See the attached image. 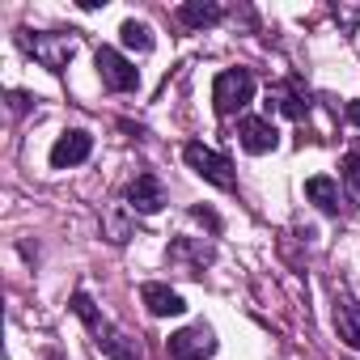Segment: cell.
I'll use <instances>...</instances> for the list:
<instances>
[{
    "label": "cell",
    "mask_w": 360,
    "mask_h": 360,
    "mask_svg": "<svg viewBox=\"0 0 360 360\" xmlns=\"http://www.w3.org/2000/svg\"><path fill=\"white\" fill-rule=\"evenodd\" d=\"M72 314L85 322V330L94 335V343L102 347V356H110V360H144L140 343H136L123 326H115V322L89 301V292H72Z\"/></svg>",
    "instance_id": "cell-1"
},
{
    "label": "cell",
    "mask_w": 360,
    "mask_h": 360,
    "mask_svg": "<svg viewBox=\"0 0 360 360\" xmlns=\"http://www.w3.org/2000/svg\"><path fill=\"white\" fill-rule=\"evenodd\" d=\"M13 39H18V47H22L30 60H39L47 72H64L68 60H72L77 47H81V34H72V30H18Z\"/></svg>",
    "instance_id": "cell-2"
},
{
    "label": "cell",
    "mask_w": 360,
    "mask_h": 360,
    "mask_svg": "<svg viewBox=\"0 0 360 360\" xmlns=\"http://www.w3.org/2000/svg\"><path fill=\"white\" fill-rule=\"evenodd\" d=\"M250 98H255V72L250 68H225V72H217V81H212V106H217V115H238V110L250 106Z\"/></svg>",
    "instance_id": "cell-3"
},
{
    "label": "cell",
    "mask_w": 360,
    "mask_h": 360,
    "mask_svg": "<svg viewBox=\"0 0 360 360\" xmlns=\"http://www.w3.org/2000/svg\"><path fill=\"white\" fill-rule=\"evenodd\" d=\"M183 157H187V165L204 178V183H212V187H221V191H233V187H238V174H233L229 157L217 153V148H208L204 140H191V144L183 148Z\"/></svg>",
    "instance_id": "cell-4"
},
{
    "label": "cell",
    "mask_w": 360,
    "mask_h": 360,
    "mask_svg": "<svg viewBox=\"0 0 360 360\" xmlns=\"http://www.w3.org/2000/svg\"><path fill=\"white\" fill-rule=\"evenodd\" d=\"M98 77H102V85L110 89V94H136L140 89V68L123 56V51H115V47H98Z\"/></svg>",
    "instance_id": "cell-5"
},
{
    "label": "cell",
    "mask_w": 360,
    "mask_h": 360,
    "mask_svg": "<svg viewBox=\"0 0 360 360\" xmlns=\"http://www.w3.org/2000/svg\"><path fill=\"white\" fill-rule=\"evenodd\" d=\"M212 356H217V335L208 322H195L169 335V360H212Z\"/></svg>",
    "instance_id": "cell-6"
},
{
    "label": "cell",
    "mask_w": 360,
    "mask_h": 360,
    "mask_svg": "<svg viewBox=\"0 0 360 360\" xmlns=\"http://www.w3.org/2000/svg\"><path fill=\"white\" fill-rule=\"evenodd\" d=\"M212 259H217L212 242H200V238H174V242L165 246V263L178 267L183 276H204V267H208Z\"/></svg>",
    "instance_id": "cell-7"
},
{
    "label": "cell",
    "mask_w": 360,
    "mask_h": 360,
    "mask_svg": "<svg viewBox=\"0 0 360 360\" xmlns=\"http://www.w3.org/2000/svg\"><path fill=\"white\" fill-rule=\"evenodd\" d=\"M123 204L136 212V217H153L165 208V187H161V178L157 174H136L131 183H127V195Z\"/></svg>",
    "instance_id": "cell-8"
},
{
    "label": "cell",
    "mask_w": 360,
    "mask_h": 360,
    "mask_svg": "<svg viewBox=\"0 0 360 360\" xmlns=\"http://www.w3.org/2000/svg\"><path fill=\"white\" fill-rule=\"evenodd\" d=\"M238 144H242L246 153L263 157V153H276L280 131H276V123H271V119H263V115H246V119L238 123Z\"/></svg>",
    "instance_id": "cell-9"
},
{
    "label": "cell",
    "mask_w": 360,
    "mask_h": 360,
    "mask_svg": "<svg viewBox=\"0 0 360 360\" xmlns=\"http://www.w3.org/2000/svg\"><path fill=\"white\" fill-rule=\"evenodd\" d=\"M89 153H94V136H89L85 127H72V131H64V136L51 144V165H56V169H72V165L89 161Z\"/></svg>",
    "instance_id": "cell-10"
},
{
    "label": "cell",
    "mask_w": 360,
    "mask_h": 360,
    "mask_svg": "<svg viewBox=\"0 0 360 360\" xmlns=\"http://www.w3.org/2000/svg\"><path fill=\"white\" fill-rule=\"evenodd\" d=\"M140 301H144V309L153 318H178V314L187 309V301L178 297L169 284H161V280H144L140 284Z\"/></svg>",
    "instance_id": "cell-11"
},
{
    "label": "cell",
    "mask_w": 360,
    "mask_h": 360,
    "mask_svg": "<svg viewBox=\"0 0 360 360\" xmlns=\"http://www.w3.org/2000/svg\"><path fill=\"white\" fill-rule=\"evenodd\" d=\"M102 238L115 242V246L131 242V238H136V212H131L127 204H110V208H102Z\"/></svg>",
    "instance_id": "cell-12"
},
{
    "label": "cell",
    "mask_w": 360,
    "mask_h": 360,
    "mask_svg": "<svg viewBox=\"0 0 360 360\" xmlns=\"http://www.w3.org/2000/svg\"><path fill=\"white\" fill-rule=\"evenodd\" d=\"M335 330H339V339H343L347 347L360 352V305H356L347 292L335 297Z\"/></svg>",
    "instance_id": "cell-13"
},
{
    "label": "cell",
    "mask_w": 360,
    "mask_h": 360,
    "mask_svg": "<svg viewBox=\"0 0 360 360\" xmlns=\"http://www.w3.org/2000/svg\"><path fill=\"white\" fill-rule=\"evenodd\" d=\"M225 18V9L217 5V0H187L183 9H178V22H183L187 30H208Z\"/></svg>",
    "instance_id": "cell-14"
},
{
    "label": "cell",
    "mask_w": 360,
    "mask_h": 360,
    "mask_svg": "<svg viewBox=\"0 0 360 360\" xmlns=\"http://www.w3.org/2000/svg\"><path fill=\"white\" fill-rule=\"evenodd\" d=\"M305 195H309V204H318V212H326V217H335L339 212V183L335 178H326V174H314L309 183H305Z\"/></svg>",
    "instance_id": "cell-15"
},
{
    "label": "cell",
    "mask_w": 360,
    "mask_h": 360,
    "mask_svg": "<svg viewBox=\"0 0 360 360\" xmlns=\"http://www.w3.org/2000/svg\"><path fill=\"white\" fill-rule=\"evenodd\" d=\"M271 98H276V106H280L288 119H305V115H309V94H305L297 81L276 85V89H271Z\"/></svg>",
    "instance_id": "cell-16"
},
{
    "label": "cell",
    "mask_w": 360,
    "mask_h": 360,
    "mask_svg": "<svg viewBox=\"0 0 360 360\" xmlns=\"http://www.w3.org/2000/svg\"><path fill=\"white\" fill-rule=\"evenodd\" d=\"M119 39H123V47H127V51H140V56H148V51H153V30H148L144 22H136V18H127V22L119 26Z\"/></svg>",
    "instance_id": "cell-17"
},
{
    "label": "cell",
    "mask_w": 360,
    "mask_h": 360,
    "mask_svg": "<svg viewBox=\"0 0 360 360\" xmlns=\"http://www.w3.org/2000/svg\"><path fill=\"white\" fill-rule=\"evenodd\" d=\"M330 18H335L343 30H356V26H360V5H343V0H339V5H330Z\"/></svg>",
    "instance_id": "cell-18"
},
{
    "label": "cell",
    "mask_w": 360,
    "mask_h": 360,
    "mask_svg": "<svg viewBox=\"0 0 360 360\" xmlns=\"http://www.w3.org/2000/svg\"><path fill=\"white\" fill-rule=\"evenodd\" d=\"M343 178H347V187L360 195V153H347L343 157Z\"/></svg>",
    "instance_id": "cell-19"
},
{
    "label": "cell",
    "mask_w": 360,
    "mask_h": 360,
    "mask_svg": "<svg viewBox=\"0 0 360 360\" xmlns=\"http://www.w3.org/2000/svg\"><path fill=\"white\" fill-rule=\"evenodd\" d=\"M9 102H13V110L22 115V110H30V106H34L39 98H30V94H22V89H13V94H9Z\"/></svg>",
    "instance_id": "cell-20"
},
{
    "label": "cell",
    "mask_w": 360,
    "mask_h": 360,
    "mask_svg": "<svg viewBox=\"0 0 360 360\" xmlns=\"http://www.w3.org/2000/svg\"><path fill=\"white\" fill-rule=\"evenodd\" d=\"M191 217H195V221H204V225H208V229H212V233H217V229H221V221H217V212H208V208H195V212H191Z\"/></svg>",
    "instance_id": "cell-21"
},
{
    "label": "cell",
    "mask_w": 360,
    "mask_h": 360,
    "mask_svg": "<svg viewBox=\"0 0 360 360\" xmlns=\"http://www.w3.org/2000/svg\"><path fill=\"white\" fill-rule=\"evenodd\" d=\"M347 123H356V127H360V102H352V106H347Z\"/></svg>",
    "instance_id": "cell-22"
}]
</instances>
